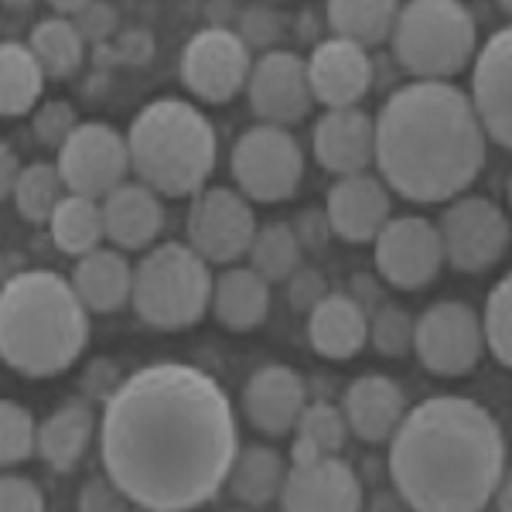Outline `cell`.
<instances>
[{
  "label": "cell",
  "instance_id": "816d5d0a",
  "mask_svg": "<svg viewBox=\"0 0 512 512\" xmlns=\"http://www.w3.org/2000/svg\"><path fill=\"white\" fill-rule=\"evenodd\" d=\"M236 7L229 0H212L209 4V24H219V28H229V21L236 18Z\"/></svg>",
  "mask_w": 512,
  "mask_h": 512
},
{
  "label": "cell",
  "instance_id": "681fc988",
  "mask_svg": "<svg viewBox=\"0 0 512 512\" xmlns=\"http://www.w3.org/2000/svg\"><path fill=\"white\" fill-rule=\"evenodd\" d=\"M18 175H21V161L14 154L11 144L0 140V198L14 195V185H18Z\"/></svg>",
  "mask_w": 512,
  "mask_h": 512
},
{
  "label": "cell",
  "instance_id": "5b68a950",
  "mask_svg": "<svg viewBox=\"0 0 512 512\" xmlns=\"http://www.w3.org/2000/svg\"><path fill=\"white\" fill-rule=\"evenodd\" d=\"M130 171L164 198H188L216 171L219 137L188 99L164 96L147 103L127 130Z\"/></svg>",
  "mask_w": 512,
  "mask_h": 512
},
{
  "label": "cell",
  "instance_id": "1f68e13d",
  "mask_svg": "<svg viewBox=\"0 0 512 512\" xmlns=\"http://www.w3.org/2000/svg\"><path fill=\"white\" fill-rule=\"evenodd\" d=\"M28 48L38 59L41 72L55 79H69L72 72H79L82 59H86V38L79 35L72 18H62V14L38 21L31 28Z\"/></svg>",
  "mask_w": 512,
  "mask_h": 512
},
{
  "label": "cell",
  "instance_id": "b9f144b4",
  "mask_svg": "<svg viewBox=\"0 0 512 512\" xmlns=\"http://www.w3.org/2000/svg\"><path fill=\"white\" fill-rule=\"evenodd\" d=\"M45 509V495L38 482L24 475H0V512H41Z\"/></svg>",
  "mask_w": 512,
  "mask_h": 512
},
{
  "label": "cell",
  "instance_id": "7c38bea8",
  "mask_svg": "<svg viewBox=\"0 0 512 512\" xmlns=\"http://www.w3.org/2000/svg\"><path fill=\"white\" fill-rule=\"evenodd\" d=\"M55 168H59L65 181V192L86 195L99 202V198L110 195L130 175L127 137L120 130H113L110 123H79L62 140Z\"/></svg>",
  "mask_w": 512,
  "mask_h": 512
},
{
  "label": "cell",
  "instance_id": "277c9868",
  "mask_svg": "<svg viewBox=\"0 0 512 512\" xmlns=\"http://www.w3.org/2000/svg\"><path fill=\"white\" fill-rule=\"evenodd\" d=\"M89 345V308L55 270H24L0 287V362L45 379L76 366Z\"/></svg>",
  "mask_w": 512,
  "mask_h": 512
},
{
  "label": "cell",
  "instance_id": "603a6c76",
  "mask_svg": "<svg viewBox=\"0 0 512 512\" xmlns=\"http://www.w3.org/2000/svg\"><path fill=\"white\" fill-rule=\"evenodd\" d=\"M342 414L345 424H349V434L366 444H383L390 441L396 424L407 414V396L390 376L366 373L345 386Z\"/></svg>",
  "mask_w": 512,
  "mask_h": 512
},
{
  "label": "cell",
  "instance_id": "4316f807",
  "mask_svg": "<svg viewBox=\"0 0 512 512\" xmlns=\"http://www.w3.org/2000/svg\"><path fill=\"white\" fill-rule=\"evenodd\" d=\"M96 434V417L89 400H69L52 417L41 420L35 451L52 472H72L82 461L89 441Z\"/></svg>",
  "mask_w": 512,
  "mask_h": 512
},
{
  "label": "cell",
  "instance_id": "484cf974",
  "mask_svg": "<svg viewBox=\"0 0 512 512\" xmlns=\"http://www.w3.org/2000/svg\"><path fill=\"white\" fill-rule=\"evenodd\" d=\"M209 308L229 332H253L270 315V284L253 267H229L212 277Z\"/></svg>",
  "mask_w": 512,
  "mask_h": 512
},
{
  "label": "cell",
  "instance_id": "11a10c76",
  "mask_svg": "<svg viewBox=\"0 0 512 512\" xmlns=\"http://www.w3.org/2000/svg\"><path fill=\"white\" fill-rule=\"evenodd\" d=\"M0 4L11 7V11H28V7L35 4V0H0Z\"/></svg>",
  "mask_w": 512,
  "mask_h": 512
},
{
  "label": "cell",
  "instance_id": "ab89813d",
  "mask_svg": "<svg viewBox=\"0 0 512 512\" xmlns=\"http://www.w3.org/2000/svg\"><path fill=\"white\" fill-rule=\"evenodd\" d=\"M79 127V117L72 110V103L65 99H52L41 110H35V120H31V130H35V140L45 147H62V140Z\"/></svg>",
  "mask_w": 512,
  "mask_h": 512
},
{
  "label": "cell",
  "instance_id": "9a60e30c",
  "mask_svg": "<svg viewBox=\"0 0 512 512\" xmlns=\"http://www.w3.org/2000/svg\"><path fill=\"white\" fill-rule=\"evenodd\" d=\"M246 96H250V110L260 117V123H277V127H291L301 123L315 106L308 86V65L294 52H267L250 65V79H246Z\"/></svg>",
  "mask_w": 512,
  "mask_h": 512
},
{
  "label": "cell",
  "instance_id": "44dd1931",
  "mask_svg": "<svg viewBox=\"0 0 512 512\" xmlns=\"http://www.w3.org/2000/svg\"><path fill=\"white\" fill-rule=\"evenodd\" d=\"M304 403H308V386L294 373L291 366H263L250 376L243 390V410L246 420L260 434L280 437L294 431L297 417H301Z\"/></svg>",
  "mask_w": 512,
  "mask_h": 512
},
{
  "label": "cell",
  "instance_id": "8fae6325",
  "mask_svg": "<svg viewBox=\"0 0 512 512\" xmlns=\"http://www.w3.org/2000/svg\"><path fill=\"white\" fill-rule=\"evenodd\" d=\"M253 55L246 41L233 28H209L195 31L181 48V82L202 103H229L239 89H246Z\"/></svg>",
  "mask_w": 512,
  "mask_h": 512
},
{
  "label": "cell",
  "instance_id": "30bf717a",
  "mask_svg": "<svg viewBox=\"0 0 512 512\" xmlns=\"http://www.w3.org/2000/svg\"><path fill=\"white\" fill-rule=\"evenodd\" d=\"M414 355L434 376H465L485 355L482 321L465 301H437L414 318Z\"/></svg>",
  "mask_w": 512,
  "mask_h": 512
},
{
  "label": "cell",
  "instance_id": "d4e9b609",
  "mask_svg": "<svg viewBox=\"0 0 512 512\" xmlns=\"http://www.w3.org/2000/svg\"><path fill=\"white\" fill-rule=\"evenodd\" d=\"M308 338L318 355L345 362L369 342V315L355 304L352 294L328 291L308 311Z\"/></svg>",
  "mask_w": 512,
  "mask_h": 512
},
{
  "label": "cell",
  "instance_id": "7a4b0ae2",
  "mask_svg": "<svg viewBox=\"0 0 512 512\" xmlns=\"http://www.w3.org/2000/svg\"><path fill=\"white\" fill-rule=\"evenodd\" d=\"M393 492L417 512H478L506 478L499 420L468 396H431L410 407L390 437Z\"/></svg>",
  "mask_w": 512,
  "mask_h": 512
},
{
  "label": "cell",
  "instance_id": "d6986e66",
  "mask_svg": "<svg viewBox=\"0 0 512 512\" xmlns=\"http://www.w3.org/2000/svg\"><path fill=\"white\" fill-rule=\"evenodd\" d=\"M328 222L332 233L345 243H373L383 222L390 219V188L383 178L369 175V171H355V175H338V181L328 188Z\"/></svg>",
  "mask_w": 512,
  "mask_h": 512
},
{
  "label": "cell",
  "instance_id": "60d3db41",
  "mask_svg": "<svg viewBox=\"0 0 512 512\" xmlns=\"http://www.w3.org/2000/svg\"><path fill=\"white\" fill-rule=\"evenodd\" d=\"M72 24L86 38V45H99V41H113L120 31V11L113 7V0H89L79 14H72Z\"/></svg>",
  "mask_w": 512,
  "mask_h": 512
},
{
  "label": "cell",
  "instance_id": "d590c367",
  "mask_svg": "<svg viewBox=\"0 0 512 512\" xmlns=\"http://www.w3.org/2000/svg\"><path fill=\"white\" fill-rule=\"evenodd\" d=\"M482 338L485 349L495 355L499 366L512 362V284L509 277H502L485 297V311H482Z\"/></svg>",
  "mask_w": 512,
  "mask_h": 512
},
{
  "label": "cell",
  "instance_id": "ffe728a7",
  "mask_svg": "<svg viewBox=\"0 0 512 512\" xmlns=\"http://www.w3.org/2000/svg\"><path fill=\"white\" fill-rule=\"evenodd\" d=\"M315 158L332 175L369 171L376 158V120L359 106H338L315 123Z\"/></svg>",
  "mask_w": 512,
  "mask_h": 512
},
{
  "label": "cell",
  "instance_id": "836d02e7",
  "mask_svg": "<svg viewBox=\"0 0 512 512\" xmlns=\"http://www.w3.org/2000/svg\"><path fill=\"white\" fill-rule=\"evenodd\" d=\"M62 195H65V181L55 164L35 161L28 168H21L18 185H14V205H18L21 219H28L31 226L48 222Z\"/></svg>",
  "mask_w": 512,
  "mask_h": 512
},
{
  "label": "cell",
  "instance_id": "f35d334b",
  "mask_svg": "<svg viewBox=\"0 0 512 512\" xmlns=\"http://www.w3.org/2000/svg\"><path fill=\"white\" fill-rule=\"evenodd\" d=\"M236 35L246 41V48H274V41L284 35V18L274 11V7H263V4H253L246 11L236 14Z\"/></svg>",
  "mask_w": 512,
  "mask_h": 512
},
{
  "label": "cell",
  "instance_id": "f5cc1de1",
  "mask_svg": "<svg viewBox=\"0 0 512 512\" xmlns=\"http://www.w3.org/2000/svg\"><path fill=\"white\" fill-rule=\"evenodd\" d=\"M93 65L96 69H113V65H120L113 41H99V45H93Z\"/></svg>",
  "mask_w": 512,
  "mask_h": 512
},
{
  "label": "cell",
  "instance_id": "74e56055",
  "mask_svg": "<svg viewBox=\"0 0 512 512\" xmlns=\"http://www.w3.org/2000/svg\"><path fill=\"white\" fill-rule=\"evenodd\" d=\"M35 417L14 400H0V468L21 465L35 454Z\"/></svg>",
  "mask_w": 512,
  "mask_h": 512
},
{
  "label": "cell",
  "instance_id": "6f0895ef",
  "mask_svg": "<svg viewBox=\"0 0 512 512\" xmlns=\"http://www.w3.org/2000/svg\"><path fill=\"white\" fill-rule=\"evenodd\" d=\"M495 4H499V11H502V14H509V11H512V0H495Z\"/></svg>",
  "mask_w": 512,
  "mask_h": 512
},
{
  "label": "cell",
  "instance_id": "9f6ffc18",
  "mask_svg": "<svg viewBox=\"0 0 512 512\" xmlns=\"http://www.w3.org/2000/svg\"><path fill=\"white\" fill-rule=\"evenodd\" d=\"M393 506H403V502H393V499H386V495H379L373 502V509H393Z\"/></svg>",
  "mask_w": 512,
  "mask_h": 512
},
{
  "label": "cell",
  "instance_id": "8992f818",
  "mask_svg": "<svg viewBox=\"0 0 512 512\" xmlns=\"http://www.w3.org/2000/svg\"><path fill=\"white\" fill-rule=\"evenodd\" d=\"M393 59L414 79H454L478 48L475 14L461 0H407L390 31Z\"/></svg>",
  "mask_w": 512,
  "mask_h": 512
},
{
  "label": "cell",
  "instance_id": "7bdbcfd3",
  "mask_svg": "<svg viewBox=\"0 0 512 512\" xmlns=\"http://www.w3.org/2000/svg\"><path fill=\"white\" fill-rule=\"evenodd\" d=\"M325 294H328V280L315 267H304L301 263V267L287 277V301H291L294 311H311Z\"/></svg>",
  "mask_w": 512,
  "mask_h": 512
},
{
  "label": "cell",
  "instance_id": "7402d4cb",
  "mask_svg": "<svg viewBox=\"0 0 512 512\" xmlns=\"http://www.w3.org/2000/svg\"><path fill=\"white\" fill-rule=\"evenodd\" d=\"M103 233L120 250H147L164 229V205L144 181H123L110 195L99 198Z\"/></svg>",
  "mask_w": 512,
  "mask_h": 512
},
{
  "label": "cell",
  "instance_id": "c3c4849f",
  "mask_svg": "<svg viewBox=\"0 0 512 512\" xmlns=\"http://www.w3.org/2000/svg\"><path fill=\"white\" fill-rule=\"evenodd\" d=\"M349 294L355 297V304H359V308L366 311V315L386 301V297H383V287L376 284V277H373V274H355L352 291H349Z\"/></svg>",
  "mask_w": 512,
  "mask_h": 512
},
{
  "label": "cell",
  "instance_id": "f546056e",
  "mask_svg": "<svg viewBox=\"0 0 512 512\" xmlns=\"http://www.w3.org/2000/svg\"><path fill=\"white\" fill-rule=\"evenodd\" d=\"M48 233H52L55 246L69 256H82L96 250L106 239L103 233V209H99L96 198L86 195H62L59 205L48 216Z\"/></svg>",
  "mask_w": 512,
  "mask_h": 512
},
{
  "label": "cell",
  "instance_id": "f907efd6",
  "mask_svg": "<svg viewBox=\"0 0 512 512\" xmlns=\"http://www.w3.org/2000/svg\"><path fill=\"white\" fill-rule=\"evenodd\" d=\"M315 458H321V451L308 441V437L297 434L291 444V465H308V461H315Z\"/></svg>",
  "mask_w": 512,
  "mask_h": 512
},
{
  "label": "cell",
  "instance_id": "8d00e7d4",
  "mask_svg": "<svg viewBox=\"0 0 512 512\" xmlns=\"http://www.w3.org/2000/svg\"><path fill=\"white\" fill-rule=\"evenodd\" d=\"M369 342L386 359H403V355L414 352V318H410V311L390 301L369 311Z\"/></svg>",
  "mask_w": 512,
  "mask_h": 512
},
{
  "label": "cell",
  "instance_id": "db71d44e",
  "mask_svg": "<svg viewBox=\"0 0 512 512\" xmlns=\"http://www.w3.org/2000/svg\"><path fill=\"white\" fill-rule=\"evenodd\" d=\"M48 4H52L55 11L62 14V18H72V14H79L82 7L89 4V0H48Z\"/></svg>",
  "mask_w": 512,
  "mask_h": 512
},
{
  "label": "cell",
  "instance_id": "e575fe53",
  "mask_svg": "<svg viewBox=\"0 0 512 512\" xmlns=\"http://www.w3.org/2000/svg\"><path fill=\"white\" fill-rule=\"evenodd\" d=\"M294 431L308 437L321 454H338L349 441V424H345L342 407H335L332 400H308L297 417Z\"/></svg>",
  "mask_w": 512,
  "mask_h": 512
},
{
  "label": "cell",
  "instance_id": "3957f363",
  "mask_svg": "<svg viewBox=\"0 0 512 512\" xmlns=\"http://www.w3.org/2000/svg\"><path fill=\"white\" fill-rule=\"evenodd\" d=\"M489 137L472 103L448 79L400 86L376 117V158L390 192L420 205L451 202L482 175Z\"/></svg>",
  "mask_w": 512,
  "mask_h": 512
},
{
  "label": "cell",
  "instance_id": "f6af8a7d",
  "mask_svg": "<svg viewBox=\"0 0 512 512\" xmlns=\"http://www.w3.org/2000/svg\"><path fill=\"white\" fill-rule=\"evenodd\" d=\"M120 65H147L154 59V35L147 28H120L113 35Z\"/></svg>",
  "mask_w": 512,
  "mask_h": 512
},
{
  "label": "cell",
  "instance_id": "7dc6e473",
  "mask_svg": "<svg viewBox=\"0 0 512 512\" xmlns=\"http://www.w3.org/2000/svg\"><path fill=\"white\" fill-rule=\"evenodd\" d=\"M120 366L110 359H93L86 366V373H82V393H86V400H106L113 390L120 386Z\"/></svg>",
  "mask_w": 512,
  "mask_h": 512
},
{
  "label": "cell",
  "instance_id": "52a82bcc",
  "mask_svg": "<svg viewBox=\"0 0 512 512\" xmlns=\"http://www.w3.org/2000/svg\"><path fill=\"white\" fill-rule=\"evenodd\" d=\"M212 270L188 243L151 246L134 270V304L137 318L161 332L192 328L209 311Z\"/></svg>",
  "mask_w": 512,
  "mask_h": 512
},
{
  "label": "cell",
  "instance_id": "f1b7e54d",
  "mask_svg": "<svg viewBox=\"0 0 512 512\" xmlns=\"http://www.w3.org/2000/svg\"><path fill=\"white\" fill-rule=\"evenodd\" d=\"M45 89V72L28 45L0 41V117H24Z\"/></svg>",
  "mask_w": 512,
  "mask_h": 512
},
{
  "label": "cell",
  "instance_id": "5bb4252c",
  "mask_svg": "<svg viewBox=\"0 0 512 512\" xmlns=\"http://www.w3.org/2000/svg\"><path fill=\"white\" fill-rule=\"evenodd\" d=\"M376 270L386 284L400 291H420L437 280L444 267V250L437 226L424 216L386 219L376 233Z\"/></svg>",
  "mask_w": 512,
  "mask_h": 512
},
{
  "label": "cell",
  "instance_id": "cb8c5ba5",
  "mask_svg": "<svg viewBox=\"0 0 512 512\" xmlns=\"http://www.w3.org/2000/svg\"><path fill=\"white\" fill-rule=\"evenodd\" d=\"M72 287H76L79 301L96 315H113V311L127 308L130 291H134V267L120 250L110 246H96V250L76 256L72 267Z\"/></svg>",
  "mask_w": 512,
  "mask_h": 512
},
{
  "label": "cell",
  "instance_id": "4fadbf2b",
  "mask_svg": "<svg viewBox=\"0 0 512 512\" xmlns=\"http://www.w3.org/2000/svg\"><path fill=\"white\" fill-rule=\"evenodd\" d=\"M256 233L253 205L233 188H202L188 212V246L205 263H236Z\"/></svg>",
  "mask_w": 512,
  "mask_h": 512
},
{
  "label": "cell",
  "instance_id": "ee69618b",
  "mask_svg": "<svg viewBox=\"0 0 512 512\" xmlns=\"http://www.w3.org/2000/svg\"><path fill=\"white\" fill-rule=\"evenodd\" d=\"M127 506H130L127 495H123L106 475L89 478V482L82 485V492H79V509L82 512H120Z\"/></svg>",
  "mask_w": 512,
  "mask_h": 512
},
{
  "label": "cell",
  "instance_id": "d6a6232c",
  "mask_svg": "<svg viewBox=\"0 0 512 512\" xmlns=\"http://www.w3.org/2000/svg\"><path fill=\"white\" fill-rule=\"evenodd\" d=\"M246 256H250V267L267 284H280L301 267L304 250L297 243L291 222H267V226H256Z\"/></svg>",
  "mask_w": 512,
  "mask_h": 512
},
{
  "label": "cell",
  "instance_id": "2e32d148",
  "mask_svg": "<svg viewBox=\"0 0 512 512\" xmlns=\"http://www.w3.org/2000/svg\"><path fill=\"white\" fill-rule=\"evenodd\" d=\"M472 103L478 123H482L485 137L499 147L512 144V31L499 28L475 48L472 59Z\"/></svg>",
  "mask_w": 512,
  "mask_h": 512
},
{
  "label": "cell",
  "instance_id": "83f0119b",
  "mask_svg": "<svg viewBox=\"0 0 512 512\" xmlns=\"http://www.w3.org/2000/svg\"><path fill=\"white\" fill-rule=\"evenodd\" d=\"M284 475H287V465L274 448H267V444H250V448L236 451L233 465H229V475H226V485L236 502L260 509V506H270L280 495Z\"/></svg>",
  "mask_w": 512,
  "mask_h": 512
},
{
  "label": "cell",
  "instance_id": "4dcf8cb0",
  "mask_svg": "<svg viewBox=\"0 0 512 512\" xmlns=\"http://www.w3.org/2000/svg\"><path fill=\"white\" fill-rule=\"evenodd\" d=\"M400 0H328L325 14L338 38H352L362 48L383 45L393 31Z\"/></svg>",
  "mask_w": 512,
  "mask_h": 512
},
{
  "label": "cell",
  "instance_id": "ac0fdd59",
  "mask_svg": "<svg viewBox=\"0 0 512 512\" xmlns=\"http://www.w3.org/2000/svg\"><path fill=\"white\" fill-rule=\"evenodd\" d=\"M308 65V86L315 103L338 110V106H359V99L373 89L376 65L369 52L352 38H325L315 52L304 59Z\"/></svg>",
  "mask_w": 512,
  "mask_h": 512
},
{
  "label": "cell",
  "instance_id": "bcb514c9",
  "mask_svg": "<svg viewBox=\"0 0 512 512\" xmlns=\"http://www.w3.org/2000/svg\"><path fill=\"white\" fill-rule=\"evenodd\" d=\"M291 229H294L297 243H301V250H321V246L328 243V236H335L325 209H304V212H297L294 222H291Z\"/></svg>",
  "mask_w": 512,
  "mask_h": 512
},
{
  "label": "cell",
  "instance_id": "e0dca14e",
  "mask_svg": "<svg viewBox=\"0 0 512 512\" xmlns=\"http://www.w3.org/2000/svg\"><path fill=\"white\" fill-rule=\"evenodd\" d=\"M277 499L287 512H355L362 509V478L338 454H321L287 468Z\"/></svg>",
  "mask_w": 512,
  "mask_h": 512
},
{
  "label": "cell",
  "instance_id": "6da1fadb",
  "mask_svg": "<svg viewBox=\"0 0 512 512\" xmlns=\"http://www.w3.org/2000/svg\"><path fill=\"white\" fill-rule=\"evenodd\" d=\"M239 451L219 379L185 362H154L103 400L99 461L130 506L185 512L216 499Z\"/></svg>",
  "mask_w": 512,
  "mask_h": 512
},
{
  "label": "cell",
  "instance_id": "ba28073f",
  "mask_svg": "<svg viewBox=\"0 0 512 512\" xmlns=\"http://www.w3.org/2000/svg\"><path fill=\"white\" fill-rule=\"evenodd\" d=\"M233 178L250 202H287L304 178V151L277 123H256L233 144Z\"/></svg>",
  "mask_w": 512,
  "mask_h": 512
},
{
  "label": "cell",
  "instance_id": "9c48e42d",
  "mask_svg": "<svg viewBox=\"0 0 512 512\" xmlns=\"http://www.w3.org/2000/svg\"><path fill=\"white\" fill-rule=\"evenodd\" d=\"M444 260L461 274H482L509 250V219L492 198L458 195L437 222Z\"/></svg>",
  "mask_w": 512,
  "mask_h": 512
}]
</instances>
